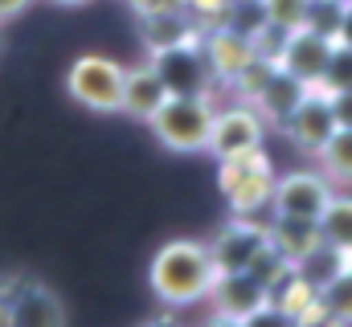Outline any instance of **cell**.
Here are the masks:
<instances>
[{
    "instance_id": "cell-12",
    "label": "cell",
    "mask_w": 352,
    "mask_h": 327,
    "mask_svg": "<svg viewBox=\"0 0 352 327\" xmlns=\"http://www.w3.org/2000/svg\"><path fill=\"white\" fill-rule=\"evenodd\" d=\"M152 66L160 70V78H164V86H168V94H205L209 58L197 54V41L152 54Z\"/></svg>"
},
{
    "instance_id": "cell-19",
    "label": "cell",
    "mask_w": 352,
    "mask_h": 327,
    "mask_svg": "<svg viewBox=\"0 0 352 327\" xmlns=\"http://www.w3.org/2000/svg\"><path fill=\"white\" fill-rule=\"evenodd\" d=\"M316 160L332 184H352V127H336L328 144L316 152Z\"/></svg>"
},
{
    "instance_id": "cell-5",
    "label": "cell",
    "mask_w": 352,
    "mask_h": 327,
    "mask_svg": "<svg viewBox=\"0 0 352 327\" xmlns=\"http://www.w3.org/2000/svg\"><path fill=\"white\" fill-rule=\"evenodd\" d=\"M205 299H213V311H217V319H226V324H250V319H258L263 311H270V286L258 282L250 270L217 274Z\"/></svg>"
},
{
    "instance_id": "cell-25",
    "label": "cell",
    "mask_w": 352,
    "mask_h": 327,
    "mask_svg": "<svg viewBox=\"0 0 352 327\" xmlns=\"http://www.w3.org/2000/svg\"><path fill=\"white\" fill-rule=\"evenodd\" d=\"M336 41L352 49V0H344V12H340V25H336Z\"/></svg>"
},
{
    "instance_id": "cell-6",
    "label": "cell",
    "mask_w": 352,
    "mask_h": 327,
    "mask_svg": "<svg viewBox=\"0 0 352 327\" xmlns=\"http://www.w3.org/2000/svg\"><path fill=\"white\" fill-rule=\"evenodd\" d=\"M278 127H283V135H287L303 156H316V152L328 144V135L336 131L332 98H328L320 86H307V90H303V98L287 111V119H283Z\"/></svg>"
},
{
    "instance_id": "cell-13",
    "label": "cell",
    "mask_w": 352,
    "mask_h": 327,
    "mask_svg": "<svg viewBox=\"0 0 352 327\" xmlns=\"http://www.w3.org/2000/svg\"><path fill=\"white\" fill-rule=\"evenodd\" d=\"M164 98H168V86H164L160 70H156L152 62L131 66V70L123 74V111H119V115H131V119L148 123V119L160 111Z\"/></svg>"
},
{
    "instance_id": "cell-26",
    "label": "cell",
    "mask_w": 352,
    "mask_h": 327,
    "mask_svg": "<svg viewBox=\"0 0 352 327\" xmlns=\"http://www.w3.org/2000/svg\"><path fill=\"white\" fill-rule=\"evenodd\" d=\"M29 4H33V0H0V21H12V16H21Z\"/></svg>"
},
{
    "instance_id": "cell-17",
    "label": "cell",
    "mask_w": 352,
    "mask_h": 327,
    "mask_svg": "<svg viewBox=\"0 0 352 327\" xmlns=\"http://www.w3.org/2000/svg\"><path fill=\"white\" fill-rule=\"evenodd\" d=\"M303 90H307L303 82L291 78L283 66H274V70H270V78H266L258 90H254V102H258V106L266 111V119L283 123V119H287V111H291V106L303 98Z\"/></svg>"
},
{
    "instance_id": "cell-3",
    "label": "cell",
    "mask_w": 352,
    "mask_h": 327,
    "mask_svg": "<svg viewBox=\"0 0 352 327\" xmlns=\"http://www.w3.org/2000/svg\"><path fill=\"white\" fill-rule=\"evenodd\" d=\"M217 188L226 192L230 209L238 217H250L258 213L263 205H270V188H274V168L266 160L263 148H250V152H238V156H226L221 172H217Z\"/></svg>"
},
{
    "instance_id": "cell-28",
    "label": "cell",
    "mask_w": 352,
    "mask_h": 327,
    "mask_svg": "<svg viewBox=\"0 0 352 327\" xmlns=\"http://www.w3.org/2000/svg\"><path fill=\"white\" fill-rule=\"evenodd\" d=\"M340 262H344V266H352V249H349V253H344V258H340Z\"/></svg>"
},
{
    "instance_id": "cell-1",
    "label": "cell",
    "mask_w": 352,
    "mask_h": 327,
    "mask_svg": "<svg viewBox=\"0 0 352 327\" xmlns=\"http://www.w3.org/2000/svg\"><path fill=\"white\" fill-rule=\"evenodd\" d=\"M213 278H217V266L209 258V245L188 242V238L164 242L156 249V258H152V270H148V282H152L156 299L173 303V307L205 299Z\"/></svg>"
},
{
    "instance_id": "cell-4",
    "label": "cell",
    "mask_w": 352,
    "mask_h": 327,
    "mask_svg": "<svg viewBox=\"0 0 352 327\" xmlns=\"http://www.w3.org/2000/svg\"><path fill=\"white\" fill-rule=\"evenodd\" d=\"M123 66L102 58V54H82L66 70V94L98 115H119L123 111Z\"/></svg>"
},
{
    "instance_id": "cell-8",
    "label": "cell",
    "mask_w": 352,
    "mask_h": 327,
    "mask_svg": "<svg viewBox=\"0 0 352 327\" xmlns=\"http://www.w3.org/2000/svg\"><path fill=\"white\" fill-rule=\"evenodd\" d=\"M0 286L12 291V295H0V303L8 307L12 324H21V327H58V324H66V307H62V299H58L50 286L33 282V278H25V274L4 278Z\"/></svg>"
},
{
    "instance_id": "cell-24",
    "label": "cell",
    "mask_w": 352,
    "mask_h": 327,
    "mask_svg": "<svg viewBox=\"0 0 352 327\" xmlns=\"http://www.w3.org/2000/svg\"><path fill=\"white\" fill-rule=\"evenodd\" d=\"M328 98H332L336 127H352V90H336V94H328Z\"/></svg>"
},
{
    "instance_id": "cell-2",
    "label": "cell",
    "mask_w": 352,
    "mask_h": 327,
    "mask_svg": "<svg viewBox=\"0 0 352 327\" xmlns=\"http://www.w3.org/2000/svg\"><path fill=\"white\" fill-rule=\"evenodd\" d=\"M213 119H217V106L205 94H168L160 102V111L148 119V127H152L160 148L188 156V152H205L209 148Z\"/></svg>"
},
{
    "instance_id": "cell-7",
    "label": "cell",
    "mask_w": 352,
    "mask_h": 327,
    "mask_svg": "<svg viewBox=\"0 0 352 327\" xmlns=\"http://www.w3.org/2000/svg\"><path fill=\"white\" fill-rule=\"evenodd\" d=\"M332 196L336 192H332V180L324 172H287V176H274L270 209L283 213V217H307V221H316Z\"/></svg>"
},
{
    "instance_id": "cell-16",
    "label": "cell",
    "mask_w": 352,
    "mask_h": 327,
    "mask_svg": "<svg viewBox=\"0 0 352 327\" xmlns=\"http://www.w3.org/2000/svg\"><path fill=\"white\" fill-rule=\"evenodd\" d=\"M144 41H148L152 54H160V49L197 41V33H192V25H188L184 12H176L173 4H164V8H148L144 12Z\"/></svg>"
},
{
    "instance_id": "cell-11",
    "label": "cell",
    "mask_w": 352,
    "mask_h": 327,
    "mask_svg": "<svg viewBox=\"0 0 352 327\" xmlns=\"http://www.w3.org/2000/svg\"><path fill=\"white\" fill-rule=\"evenodd\" d=\"M263 135H266L263 115H254L250 106H230V111H217L213 131H209V148H205V152H213L217 160H226V156L263 148Z\"/></svg>"
},
{
    "instance_id": "cell-21",
    "label": "cell",
    "mask_w": 352,
    "mask_h": 327,
    "mask_svg": "<svg viewBox=\"0 0 352 327\" xmlns=\"http://www.w3.org/2000/svg\"><path fill=\"white\" fill-rule=\"evenodd\" d=\"M324 94H336V90H352V49L349 45H332V58H328V66H324V74L316 82Z\"/></svg>"
},
{
    "instance_id": "cell-20",
    "label": "cell",
    "mask_w": 352,
    "mask_h": 327,
    "mask_svg": "<svg viewBox=\"0 0 352 327\" xmlns=\"http://www.w3.org/2000/svg\"><path fill=\"white\" fill-rule=\"evenodd\" d=\"M320 311L336 324H352V266H340L324 286H316Z\"/></svg>"
},
{
    "instance_id": "cell-18",
    "label": "cell",
    "mask_w": 352,
    "mask_h": 327,
    "mask_svg": "<svg viewBox=\"0 0 352 327\" xmlns=\"http://www.w3.org/2000/svg\"><path fill=\"white\" fill-rule=\"evenodd\" d=\"M316 225H320L324 249H332V253L344 258L352 249V196H332L324 205V213L316 217Z\"/></svg>"
},
{
    "instance_id": "cell-22",
    "label": "cell",
    "mask_w": 352,
    "mask_h": 327,
    "mask_svg": "<svg viewBox=\"0 0 352 327\" xmlns=\"http://www.w3.org/2000/svg\"><path fill=\"white\" fill-rule=\"evenodd\" d=\"M307 4L311 0H263V12L270 25H278V29H299L303 21H307Z\"/></svg>"
},
{
    "instance_id": "cell-9",
    "label": "cell",
    "mask_w": 352,
    "mask_h": 327,
    "mask_svg": "<svg viewBox=\"0 0 352 327\" xmlns=\"http://www.w3.org/2000/svg\"><path fill=\"white\" fill-rule=\"evenodd\" d=\"M209 245V258L217 266V274H230V270H246L266 245H270V229L258 221H246V217H234L230 225L217 229V238Z\"/></svg>"
},
{
    "instance_id": "cell-10",
    "label": "cell",
    "mask_w": 352,
    "mask_h": 327,
    "mask_svg": "<svg viewBox=\"0 0 352 327\" xmlns=\"http://www.w3.org/2000/svg\"><path fill=\"white\" fill-rule=\"evenodd\" d=\"M332 45H336L332 37H324V33L299 25V29L287 33L283 49H278V66H283L291 78H299L303 86H316L320 74H324V66H328V58H332Z\"/></svg>"
},
{
    "instance_id": "cell-15",
    "label": "cell",
    "mask_w": 352,
    "mask_h": 327,
    "mask_svg": "<svg viewBox=\"0 0 352 327\" xmlns=\"http://www.w3.org/2000/svg\"><path fill=\"white\" fill-rule=\"evenodd\" d=\"M258 58L254 49V37L250 33H238V29H221L213 41H209V70L226 74V78L238 82V74Z\"/></svg>"
},
{
    "instance_id": "cell-14",
    "label": "cell",
    "mask_w": 352,
    "mask_h": 327,
    "mask_svg": "<svg viewBox=\"0 0 352 327\" xmlns=\"http://www.w3.org/2000/svg\"><path fill=\"white\" fill-rule=\"evenodd\" d=\"M266 229H270V245H274L291 266H303V262H311V258L324 249L320 225L307 221V217H283V213H274V221H270Z\"/></svg>"
},
{
    "instance_id": "cell-23",
    "label": "cell",
    "mask_w": 352,
    "mask_h": 327,
    "mask_svg": "<svg viewBox=\"0 0 352 327\" xmlns=\"http://www.w3.org/2000/svg\"><path fill=\"white\" fill-rule=\"evenodd\" d=\"M340 12H344V0H311V4H307V21H303V25L336 41V25H340Z\"/></svg>"
},
{
    "instance_id": "cell-27",
    "label": "cell",
    "mask_w": 352,
    "mask_h": 327,
    "mask_svg": "<svg viewBox=\"0 0 352 327\" xmlns=\"http://www.w3.org/2000/svg\"><path fill=\"white\" fill-rule=\"evenodd\" d=\"M54 4H87V0H54Z\"/></svg>"
}]
</instances>
